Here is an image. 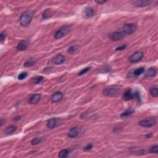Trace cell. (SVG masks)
I'll return each mask as SVG.
<instances>
[{"mask_svg":"<svg viewBox=\"0 0 158 158\" xmlns=\"http://www.w3.org/2000/svg\"><path fill=\"white\" fill-rule=\"evenodd\" d=\"M35 64V61H33V60L31 59L26 61L25 63H24V66H25V67H30L33 66Z\"/></svg>","mask_w":158,"mask_h":158,"instance_id":"obj_27","label":"cell"},{"mask_svg":"<svg viewBox=\"0 0 158 158\" xmlns=\"http://www.w3.org/2000/svg\"><path fill=\"white\" fill-rule=\"evenodd\" d=\"M156 74H157V71L153 67L149 68V69L148 70L147 72L146 73V75L148 77H154L156 75Z\"/></svg>","mask_w":158,"mask_h":158,"instance_id":"obj_19","label":"cell"},{"mask_svg":"<svg viewBox=\"0 0 158 158\" xmlns=\"http://www.w3.org/2000/svg\"><path fill=\"white\" fill-rule=\"evenodd\" d=\"M6 33L4 32H1L0 33V42L1 43H3L6 38Z\"/></svg>","mask_w":158,"mask_h":158,"instance_id":"obj_31","label":"cell"},{"mask_svg":"<svg viewBox=\"0 0 158 158\" xmlns=\"http://www.w3.org/2000/svg\"><path fill=\"white\" fill-rule=\"evenodd\" d=\"M133 94H134V98H136L138 100V101H140L141 97H140V92H138V91H136Z\"/></svg>","mask_w":158,"mask_h":158,"instance_id":"obj_32","label":"cell"},{"mask_svg":"<svg viewBox=\"0 0 158 158\" xmlns=\"http://www.w3.org/2000/svg\"><path fill=\"white\" fill-rule=\"evenodd\" d=\"M132 75V77H138L140 75H141V74H143V73L145 72V68L144 67H140L138 68V69H136L134 70L133 71H131Z\"/></svg>","mask_w":158,"mask_h":158,"instance_id":"obj_16","label":"cell"},{"mask_svg":"<svg viewBox=\"0 0 158 158\" xmlns=\"http://www.w3.org/2000/svg\"><path fill=\"white\" fill-rule=\"evenodd\" d=\"M52 16H53V13H52L51 9H47L44 11L43 14H42V19H45V20L50 19V17H51Z\"/></svg>","mask_w":158,"mask_h":158,"instance_id":"obj_20","label":"cell"},{"mask_svg":"<svg viewBox=\"0 0 158 158\" xmlns=\"http://www.w3.org/2000/svg\"><path fill=\"white\" fill-rule=\"evenodd\" d=\"M65 59H66V58H65L64 56L58 54L52 58L51 63L54 65H60L64 63Z\"/></svg>","mask_w":158,"mask_h":158,"instance_id":"obj_7","label":"cell"},{"mask_svg":"<svg viewBox=\"0 0 158 158\" xmlns=\"http://www.w3.org/2000/svg\"><path fill=\"white\" fill-rule=\"evenodd\" d=\"M85 14L87 17H92L94 14V9L92 7H90V6H87L85 8Z\"/></svg>","mask_w":158,"mask_h":158,"instance_id":"obj_17","label":"cell"},{"mask_svg":"<svg viewBox=\"0 0 158 158\" xmlns=\"http://www.w3.org/2000/svg\"><path fill=\"white\" fill-rule=\"evenodd\" d=\"M149 92H150L151 95L153 97H157L158 96V88L157 87H154L151 88L149 90Z\"/></svg>","mask_w":158,"mask_h":158,"instance_id":"obj_23","label":"cell"},{"mask_svg":"<svg viewBox=\"0 0 158 158\" xmlns=\"http://www.w3.org/2000/svg\"><path fill=\"white\" fill-rule=\"evenodd\" d=\"M16 129H17V127L15 125H9L8 127H6L5 130H4V133L6 135L12 134L16 131Z\"/></svg>","mask_w":158,"mask_h":158,"instance_id":"obj_18","label":"cell"},{"mask_svg":"<svg viewBox=\"0 0 158 158\" xmlns=\"http://www.w3.org/2000/svg\"><path fill=\"white\" fill-rule=\"evenodd\" d=\"M33 17V12L32 11H27L23 12L20 17V24L23 27H27L31 23Z\"/></svg>","mask_w":158,"mask_h":158,"instance_id":"obj_1","label":"cell"},{"mask_svg":"<svg viewBox=\"0 0 158 158\" xmlns=\"http://www.w3.org/2000/svg\"><path fill=\"white\" fill-rule=\"evenodd\" d=\"M134 112V110L133 109H127L125 111V112H122V113L120 114V117H128L131 115L132 114H133Z\"/></svg>","mask_w":158,"mask_h":158,"instance_id":"obj_22","label":"cell"},{"mask_svg":"<svg viewBox=\"0 0 158 158\" xmlns=\"http://www.w3.org/2000/svg\"><path fill=\"white\" fill-rule=\"evenodd\" d=\"M136 30V25L135 24H127L123 25L122 29V32L127 35H131L134 33Z\"/></svg>","mask_w":158,"mask_h":158,"instance_id":"obj_3","label":"cell"},{"mask_svg":"<svg viewBox=\"0 0 158 158\" xmlns=\"http://www.w3.org/2000/svg\"><path fill=\"white\" fill-rule=\"evenodd\" d=\"M71 29V25H65L62 26L59 29H58L56 31V33L54 35V37L55 39H60L64 37L65 35L69 32V31Z\"/></svg>","mask_w":158,"mask_h":158,"instance_id":"obj_2","label":"cell"},{"mask_svg":"<svg viewBox=\"0 0 158 158\" xmlns=\"http://www.w3.org/2000/svg\"><path fill=\"white\" fill-rule=\"evenodd\" d=\"M125 34L123 33L122 31L119 32H115L109 35V38L112 41H118L121 40L123 37H125Z\"/></svg>","mask_w":158,"mask_h":158,"instance_id":"obj_6","label":"cell"},{"mask_svg":"<svg viewBox=\"0 0 158 158\" xmlns=\"http://www.w3.org/2000/svg\"><path fill=\"white\" fill-rule=\"evenodd\" d=\"M57 125V119L56 118H51L49 119L47 122L46 125L47 127L50 129H53Z\"/></svg>","mask_w":158,"mask_h":158,"instance_id":"obj_15","label":"cell"},{"mask_svg":"<svg viewBox=\"0 0 158 158\" xmlns=\"http://www.w3.org/2000/svg\"><path fill=\"white\" fill-rule=\"evenodd\" d=\"M151 1L149 0H138V1H133V4L136 7L143 8L149 5Z\"/></svg>","mask_w":158,"mask_h":158,"instance_id":"obj_9","label":"cell"},{"mask_svg":"<svg viewBox=\"0 0 158 158\" xmlns=\"http://www.w3.org/2000/svg\"><path fill=\"white\" fill-rule=\"evenodd\" d=\"M21 117L20 116H16L14 118V120H15V121H18V120H20Z\"/></svg>","mask_w":158,"mask_h":158,"instance_id":"obj_36","label":"cell"},{"mask_svg":"<svg viewBox=\"0 0 158 158\" xmlns=\"http://www.w3.org/2000/svg\"><path fill=\"white\" fill-rule=\"evenodd\" d=\"M152 136H153L152 133H148V134L146 135V137L148 138H151Z\"/></svg>","mask_w":158,"mask_h":158,"instance_id":"obj_37","label":"cell"},{"mask_svg":"<svg viewBox=\"0 0 158 158\" xmlns=\"http://www.w3.org/2000/svg\"><path fill=\"white\" fill-rule=\"evenodd\" d=\"M95 2L97 3V4H104V3H106V1H104V0H102V1H95Z\"/></svg>","mask_w":158,"mask_h":158,"instance_id":"obj_35","label":"cell"},{"mask_svg":"<svg viewBox=\"0 0 158 158\" xmlns=\"http://www.w3.org/2000/svg\"><path fill=\"white\" fill-rule=\"evenodd\" d=\"M123 99L125 101H129L132 100L134 98V94L132 92V90L130 89H128L125 91L123 95Z\"/></svg>","mask_w":158,"mask_h":158,"instance_id":"obj_12","label":"cell"},{"mask_svg":"<svg viewBox=\"0 0 158 158\" xmlns=\"http://www.w3.org/2000/svg\"><path fill=\"white\" fill-rule=\"evenodd\" d=\"M156 124V120L153 119H145L141 120L139 122V125L143 127H151Z\"/></svg>","mask_w":158,"mask_h":158,"instance_id":"obj_8","label":"cell"},{"mask_svg":"<svg viewBox=\"0 0 158 158\" xmlns=\"http://www.w3.org/2000/svg\"><path fill=\"white\" fill-rule=\"evenodd\" d=\"M144 56V54L141 51H137L133 53L128 58L129 61L131 63H138L142 59V58Z\"/></svg>","mask_w":158,"mask_h":158,"instance_id":"obj_4","label":"cell"},{"mask_svg":"<svg viewBox=\"0 0 158 158\" xmlns=\"http://www.w3.org/2000/svg\"><path fill=\"white\" fill-rule=\"evenodd\" d=\"M63 97V93L61 92H56L54 93L51 98V101L53 102H58L60 101Z\"/></svg>","mask_w":158,"mask_h":158,"instance_id":"obj_10","label":"cell"},{"mask_svg":"<svg viewBox=\"0 0 158 158\" xmlns=\"http://www.w3.org/2000/svg\"><path fill=\"white\" fill-rule=\"evenodd\" d=\"M43 137H37L33 138L32 141H31V144L32 145H38L39 143H40L43 141Z\"/></svg>","mask_w":158,"mask_h":158,"instance_id":"obj_24","label":"cell"},{"mask_svg":"<svg viewBox=\"0 0 158 158\" xmlns=\"http://www.w3.org/2000/svg\"><path fill=\"white\" fill-rule=\"evenodd\" d=\"M3 122H3V118H1V122H0V123H1V127L3 126Z\"/></svg>","mask_w":158,"mask_h":158,"instance_id":"obj_38","label":"cell"},{"mask_svg":"<svg viewBox=\"0 0 158 158\" xmlns=\"http://www.w3.org/2000/svg\"><path fill=\"white\" fill-rule=\"evenodd\" d=\"M40 98H41V95L40 94L36 93L34 94L31 97L29 100V103L32 104V105H35L40 100Z\"/></svg>","mask_w":158,"mask_h":158,"instance_id":"obj_11","label":"cell"},{"mask_svg":"<svg viewBox=\"0 0 158 158\" xmlns=\"http://www.w3.org/2000/svg\"><path fill=\"white\" fill-rule=\"evenodd\" d=\"M28 47V43L27 42L25 41V40H22L17 44V49L19 51H25L27 49Z\"/></svg>","mask_w":158,"mask_h":158,"instance_id":"obj_14","label":"cell"},{"mask_svg":"<svg viewBox=\"0 0 158 158\" xmlns=\"http://www.w3.org/2000/svg\"><path fill=\"white\" fill-rule=\"evenodd\" d=\"M27 75H28V73L26 72H22L19 74V75L17 76V79H19V80H22L25 79L27 77Z\"/></svg>","mask_w":158,"mask_h":158,"instance_id":"obj_26","label":"cell"},{"mask_svg":"<svg viewBox=\"0 0 158 158\" xmlns=\"http://www.w3.org/2000/svg\"><path fill=\"white\" fill-rule=\"evenodd\" d=\"M43 80V77L42 76H38L35 77V79H33V83L35 84H38L42 82Z\"/></svg>","mask_w":158,"mask_h":158,"instance_id":"obj_29","label":"cell"},{"mask_svg":"<svg viewBox=\"0 0 158 158\" xmlns=\"http://www.w3.org/2000/svg\"><path fill=\"white\" fill-rule=\"evenodd\" d=\"M149 152L150 153H154V154H157L158 153V145H156L151 146L149 148Z\"/></svg>","mask_w":158,"mask_h":158,"instance_id":"obj_25","label":"cell"},{"mask_svg":"<svg viewBox=\"0 0 158 158\" xmlns=\"http://www.w3.org/2000/svg\"><path fill=\"white\" fill-rule=\"evenodd\" d=\"M127 46L126 45H121V46H118L117 48H116V49H115V51H123V50H124L126 49Z\"/></svg>","mask_w":158,"mask_h":158,"instance_id":"obj_34","label":"cell"},{"mask_svg":"<svg viewBox=\"0 0 158 158\" xmlns=\"http://www.w3.org/2000/svg\"><path fill=\"white\" fill-rule=\"evenodd\" d=\"M69 154V151L67 149H62L61 151H59L58 154V157L61 158L67 157Z\"/></svg>","mask_w":158,"mask_h":158,"instance_id":"obj_21","label":"cell"},{"mask_svg":"<svg viewBox=\"0 0 158 158\" xmlns=\"http://www.w3.org/2000/svg\"><path fill=\"white\" fill-rule=\"evenodd\" d=\"M90 69H91L90 67H87L84 68V69H82L80 71V72L78 74V75L80 76V75H84V74H85L86 73H87Z\"/></svg>","mask_w":158,"mask_h":158,"instance_id":"obj_28","label":"cell"},{"mask_svg":"<svg viewBox=\"0 0 158 158\" xmlns=\"http://www.w3.org/2000/svg\"><path fill=\"white\" fill-rule=\"evenodd\" d=\"M119 92V89L115 87H107L102 91V94L106 97H114Z\"/></svg>","mask_w":158,"mask_h":158,"instance_id":"obj_5","label":"cell"},{"mask_svg":"<svg viewBox=\"0 0 158 158\" xmlns=\"http://www.w3.org/2000/svg\"><path fill=\"white\" fill-rule=\"evenodd\" d=\"M92 148H93L92 144H91V143H89V144H88L84 148V150L85 151H90L91 149H92Z\"/></svg>","mask_w":158,"mask_h":158,"instance_id":"obj_33","label":"cell"},{"mask_svg":"<svg viewBox=\"0 0 158 158\" xmlns=\"http://www.w3.org/2000/svg\"><path fill=\"white\" fill-rule=\"evenodd\" d=\"M78 135H79V129L77 127H73L71 128L67 133V136L71 138L77 137Z\"/></svg>","mask_w":158,"mask_h":158,"instance_id":"obj_13","label":"cell"},{"mask_svg":"<svg viewBox=\"0 0 158 158\" xmlns=\"http://www.w3.org/2000/svg\"><path fill=\"white\" fill-rule=\"evenodd\" d=\"M77 48L76 46H72L68 49L67 52L70 54H74L77 51Z\"/></svg>","mask_w":158,"mask_h":158,"instance_id":"obj_30","label":"cell"}]
</instances>
